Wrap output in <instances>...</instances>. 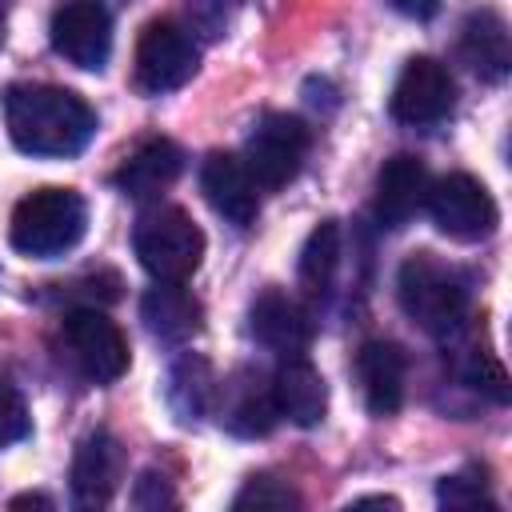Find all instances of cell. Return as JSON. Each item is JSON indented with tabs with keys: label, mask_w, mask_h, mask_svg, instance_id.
<instances>
[{
	"label": "cell",
	"mask_w": 512,
	"mask_h": 512,
	"mask_svg": "<svg viewBox=\"0 0 512 512\" xmlns=\"http://www.w3.org/2000/svg\"><path fill=\"white\" fill-rule=\"evenodd\" d=\"M0 44H4V0H0Z\"/></svg>",
	"instance_id": "31"
},
{
	"label": "cell",
	"mask_w": 512,
	"mask_h": 512,
	"mask_svg": "<svg viewBox=\"0 0 512 512\" xmlns=\"http://www.w3.org/2000/svg\"><path fill=\"white\" fill-rule=\"evenodd\" d=\"M124 480V448L112 432L96 428L72 456V496L80 508H104Z\"/></svg>",
	"instance_id": "11"
},
{
	"label": "cell",
	"mask_w": 512,
	"mask_h": 512,
	"mask_svg": "<svg viewBox=\"0 0 512 512\" xmlns=\"http://www.w3.org/2000/svg\"><path fill=\"white\" fill-rule=\"evenodd\" d=\"M28 432H32V416L24 408V396L8 380H0V448L24 440Z\"/></svg>",
	"instance_id": "25"
},
{
	"label": "cell",
	"mask_w": 512,
	"mask_h": 512,
	"mask_svg": "<svg viewBox=\"0 0 512 512\" xmlns=\"http://www.w3.org/2000/svg\"><path fill=\"white\" fill-rule=\"evenodd\" d=\"M308 144L312 136L304 120L288 112H264L244 140V168L252 172L256 188H284L288 180H296L308 156Z\"/></svg>",
	"instance_id": "5"
},
{
	"label": "cell",
	"mask_w": 512,
	"mask_h": 512,
	"mask_svg": "<svg viewBox=\"0 0 512 512\" xmlns=\"http://www.w3.org/2000/svg\"><path fill=\"white\" fill-rule=\"evenodd\" d=\"M4 124L20 152L28 156H76L96 136V112L84 96L60 84H8Z\"/></svg>",
	"instance_id": "1"
},
{
	"label": "cell",
	"mask_w": 512,
	"mask_h": 512,
	"mask_svg": "<svg viewBox=\"0 0 512 512\" xmlns=\"http://www.w3.org/2000/svg\"><path fill=\"white\" fill-rule=\"evenodd\" d=\"M428 168L400 152L392 160H384L380 176H376V224L380 228H404L428 200Z\"/></svg>",
	"instance_id": "14"
},
{
	"label": "cell",
	"mask_w": 512,
	"mask_h": 512,
	"mask_svg": "<svg viewBox=\"0 0 512 512\" xmlns=\"http://www.w3.org/2000/svg\"><path fill=\"white\" fill-rule=\"evenodd\" d=\"M460 52L468 60V68L484 80H504L508 64H512V48H508V24L492 12L480 8L464 20L460 28Z\"/></svg>",
	"instance_id": "20"
},
{
	"label": "cell",
	"mask_w": 512,
	"mask_h": 512,
	"mask_svg": "<svg viewBox=\"0 0 512 512\" xmlns=\"http://www.w3.org/2000/svg\"><path fill=\"white\" fill-rule=\"evenodd\" d=\"M352 504H384V508H400L396 496H360V500H352Z\"/></svg>",
	"instance_id": "30"
},
{
	"label": "cell",
	"mask_w": 512,
	"mask_h": 512,
	"mask_svg": "<svg viewBox=\"0 0 512 512\" xmlns=\"http://www.w3.org/2000/svg\"><path fill=\"white\" fill-rule=\"evenodd\" d=\"M52 48L56 56H64L76 68H104L108 52H112V20L104 12V4L96 0H68L64 8L52 12Z\"/></svg>",
	"instance_id": "10"
},
{
	"label": "cell",
	"mask_w": 512,
	"mask_h": 512,
	"mask_svg": "<svg viewBox=\"0 0 512 512\" xmlns=\"http://www.w3.org/2000/svg\"><path fill=\"white\" fill-rule=\"evenodd\" d=\"M240 0H188V16H192V28L208 40H220L236 16Z\"/></svg>",
	"instance_id": "26"
},
{
	"label": "cell",
	"mask_w": 512,
	"mask_h": 512,
	"mask_svg": "<svg viewBox=\"0 0 512 512\" xmlns=\"http://www.w3.org/2000/svg\"><path fill=\"white\" fill-rule=\"evenodd\" d=\"M340 256H344V240H340V224L336 220H320L304 248H300V280L308 292H328V284L336 280V268H340Z\"/></svg>",
	"instance_id": "22"
},
{
	"label": "cell",
	"mask_w": 512,
	"mask_h": 512,
	"mask_svg": "<svg viewBox=\"0 0 512 512\" xmlns=\"http://www.w3.org/2000/svg\"><path fill=\"white\" fill-rule=\"evenodd\" d=\"M452 100H456L452 72L432 56H412L404 64V72L396 76V88L388 96V112L400 124L424 128V124L444 120L452 112Z\"/></svg>",
	"instance_id": "9"
},
{
	"label": "cell",
	"mask_w": 512,
	"mask_h": 512,
	"mask_svg": "<svg viewBox=\"0 0 512 512\" xmlns=\"http://www.w3.org/2000/svg\"><path fill=\"white\" fill-rule=\"evenodd\" d=\"M436 500L444 508H496V500L488 496V484L472 472H456V476H444L440 488H436Z\"/></svg>",
	"instance_id": "24"
},
{
	"label": "cell",
	"mask_w": 512,
	"mask_h": 512,
	"mask_svg": "<svg viewBox=\"0 0 512 512\" xmlns=\"http://www.w3.org/2000/svg\"><path fill=\"white\" fill-rule=\"evenodd\" d=\"M200 300L184 288V284H160L144 292L140 300V320L144 328L156 336V340H168V344H180L188 336L200 332Z\"/></svg>",
	"instance_id": "18"
},
{
	"label": "cell",
	"mask_w": 512,
	"mask_h": 512,
	"mask_svg": "<svg viewBox=\"0 0 512 512\" xmlns=\"http://www.w3.org/2000/svg\"><path fill=\"white\" fill-rule=\"evenodd\" d=\"M424 204H428V212H432V224H436L444 236L464 240V244L492 236V228H496V220H500L496 200H492L488 188H484L476 176H468V172H452V176L428 184V200H424Z\"/></svg>",
	"instance_id": "7"
},
{
	"label": "cell",
	"mask_w": 512,
	"mask_h": 512,
	"mask_svg": "<svg viewBox=\"0 0 512 512\" xmlns=\"http://www.w3.org/2000/svg\"><path fill=\"white\" fill-rule=\"evenodd\" d=\"M356 376L364 388V404L376 416H392L404 404L408 384V356L392 340H368L356 352Z\"/></svg>",
	"instance_id": "15"
},
{
	"label": "cell",
	"mask_w": 512,
	"mask_h": 512,
	"mask_svg": "<svg viewBox=\"0 0 512 512\" xmlns=\"http://www.w3.org/2000/svg\"><path fill=\"white\" fill-rule=\"evenodd\" d=\"M88 228V204L80 192L72 188H36L28 192L16 212H12V228H8V240L16 252L24 256H36V260H52V256H64L68 248L80 244Z\"/></svg>",
	"instance_id": "3"
},
{
	"label": "cell",
	"mask_w": 512,
	"mask_h": 512,
	"mask_svg": "<svg viewBox=\"0 0 512 512\" xmlns=\"http://www.w3.org/2000/svg\"><path fill=\"white\" fill-rule=\"evenodd\" d=\"M64 344L80 372L96 384H112L128 372V340L100 308H72L64 316Z\"/></svg>",
	"instance_id": "8"
},
{
	"label": "cell",
	"mask_w": 512,
	"mask_h": 512,
	"mask_svg": "<svg viewBox=\"0 0 512 512\" xmlns=\"http://www.w3.org/2000/svg\"><path fill=\"white\" fill-rule=\"evenodd\" d=\"M184 172V152L164 140V136H152L144 140L116 172V188L132 200H156L164 188L176 184V176Z\"/></svg>",
	"instance_id": "16"
},
{
	"label": "cell",
	"mask_w": 512,
	"mask_h": 512,
	"mask_svg": "<svg viewBox=\"0 0 512 512\" xmlns=\"http://www.w3.org/2000/svg\"><path fill=\"white\" fill-rule=\"evenodd\" d=\"M232 508L236 512H248V508H272V512H280V508H300V496L284 480L260 472V476H248V484L236 492Z\"/></svg>",
	"instance_id": "23"
},
{
	"label": "cell",
	"mask_w": 512,
	"mask_h": 512,
	"mask_svg": "<svg viewBox=\"0 0 512 512\" xmlns=\"http://www.w3.org/2000/svg\"><path fill=\"white\" fill-rule=\"evenodd\" d=\"M404 16H416V20H424V16H432L436 8H440V0H392Z\"/></svg>",
	"instance_id": "28"
},
{
	"label": "cell",
	"mask_w": 512,
	"mask_h": 512,
	"mask_svg": "<svg viewBox=\"0 0 512 512\" xmlns=\"http://www.w3.org/2000/svg\"><path fill=\"white\" fill-rule=\"evenodd\" d=\"M8 508H52V496H40V492H24V496H12Z\"/></svg>",
	"instance_id": "29"
},
{
	"label": "cell",
	"mask_w": 512,
	"mask_h": 512,
	"mask_svg": "<svg viewBox=\"0 0 512 512\" xmlns=\"http://www.w3.org/2000/svg\"><path fill=\"white\" fill-rule=\"evenodd\" d=\"M276 400L272 384H264L256 372H236L224 384V428L236 436H268L276 424Z\"/></svg>",
	"instance_id": "19"
},
{
	"label": "cell",
	"mask_w": 512,
	"mask_h": 512,
	"mask_svg": "<svg viewBox=\"0 0 512 512\" xmlns=\"http://www.w3.org/2000/svg\"><path fill=\"white\" fill-rule=\"evenodd\" d=\"M248 328L252 336L280 352V356H300L312 340V316L300 300H292L288 292L280 288H264L256 300H252V312H248Z\"/></svg>",
	"instance_id": "12"
},
{
	"label": "cell",
	"mask_w": 512,
	"mask_h": 512,
	"mask_svg": "<svg viewBox=\"0 0 512 512\" xmlns=\"http://www.w3.org/2000/svg\"><path fill=\"white\" fill-rule=\"evenodd\" d=\"M200 188L208 196V204L236 228H248L260 212V192L252 172L244 168V160L228 156V152H212L200 164Z\"/></svg>",
	"instance_id": "13"
},
{
	"label": "cell",
	"mask_w": 512,
	"mask_h": 512,
	"mask_svg": "<svg viewBox=\"0 0 512 512\" xmlns=\"http://www.w3.org/2000/svg\"><path fill=\"white\" fill-rule=\"evenodd\" d=\"M396 300L404 316L428 336H456L468 320V280L432 252H412L400 264Z\"/></svg>",
	"instance_id": "2"
},
{
	"label": "cell",
	"mask_w": 512,
	"mask_h": 512,
	"mask_svg": "<svg viewBox=\"0 0 512 512\" xmlns=\"http://www.w3.org/2000/svg\"><path fill=\"white\" fill-rule=\"evenodd\" d=\"M216 396V380H212V368L208 360L200 356H184L176 360V368L168 372V404L176 412V420H196L208 412Z\"/></svg>",
	"instance_id": "21"
},
{
	"label": "cell",
	"mask_w": 512,
	"mask_h": 512,
	"mask_svg": "<svg viewBox=\"0 0 512 512\" xmlns=\"http://www.w3.org/2000/svg\"><path fill=\"white\" fill-rule=\"evenodd\" d=\"M132 248L140 268L160 284H184L204 260V232L184 208H152L136 220Z\"/></svg>",
	"instance_id": "4"
},
{
	"label": "cell",
	"mask_w": 512,
	"mask_h": 512,
	"mask_svg": "<svg viewBox=\"0 0 512 512\" xmlns=\"http://www.w3.org/2000/svg\"><path fill=\"white\" fill-rule=\"evenodd\" d=\"M272 400H276V412L288 416L292 424L300 428H312L324 420L328 412V388H324V376L304 360V356H288L276 376H272Z\"/></svg>",
	"instance_id": "17"
},
{
	"label": "cell",
	"mask_w": 512,
	"mask_h": 512,
	"mask_svg": "<svg viewBox=\"0 0 512 512\" xmlns=\"http://www.w3.org/2000/svg\"><path fill=\"white\" fill-rule=\"evenodd\" d=\"M132 504H136V508H172V504H176V492L168 488L164 476L144 472V476L136 480V488H132Z\"/></svg>",
	"instance_id": "27"
},
{
	"label": "cell",
	"mask_w": 512,
	"mask_h": 512,
	"mask_svg": "<svg viewBox=\"0 0 512 512\" xmlns=\"http://www.w3.org/2000/svg\"><path fill=\"white\" fill-rule=\"evenodd\" d=\"M200 68V48L176 20H152L136 40V88L164 96L184 88Z\"/></svg>",
	"instance_id": "6"
}]
</instances>
